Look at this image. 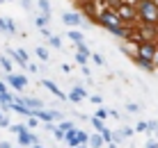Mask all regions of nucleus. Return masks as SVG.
Instances as JSON below:
<instances>
[{
  "instance_id": "39448f33",
  "label": "nucleus",
  "mask_w": 158,
  "mask_h": 148,
  "mask_svg": "<svg viewBox=\"0 0 158 148\" xmlns=\"http://www.w3.org/2000/svg\"><path fill=\"white\" fill-rule=\"evenodd\" d=\"M9 82L16 87V89H21V87H25V78L23 75H9Z\"/></svg>"
},
{
  "instance_id": "9b49d317",
  "label": "nucleus",
  "mask_w": 158,
  "mask_h": 148,
  "mask_svg": "<svg viewBox=\"0 0 158 148\" xmlns=\"http://www.w3.org/2000/svg\"><path fill=\"white\" fill-rule=\"evenodd\" d=\"M92 123H94V128L99 130V132H103V130H106V128H103V123L99 121V119H92Z\"/></svg>"
},
{
  "instance_id": "1a4fd4ad",
  "label": "nucleus",
  "mask_w": 158,
  "mask_h": 148,
  "mask_svg": "<svg viewBox=\"0 0 158 148\" xmlns=\"http://www.w3.org/2000/svg\"><path fill=\"white\" fill-rule=\"evenodd\" d=\"M44 84H46V87H48V89H51V91H53V94H55V96H60V98H64V96H62V91H60V89H57V87H55V84H53V82H48V80H44Z\"/></svg>"
},
{
  "instance_id": "4be33fe9",
  "label": "nucleus",
  "mask_w": 158,
  "mask_h": 148,
  "mask_svg": "<svg viewBox=\"0 0 158 148\" xmlns=\"http://www.w3.org/2000/svg\"><path fill=\"white\" fill-rule=\"evenodd\" d=\"M151 2H154V5H156V7H158V0H151Z\"/></svg>"
},
{
  "instance_id": "2eb2a0df",
  "label": "nucleus",
  "mask_w": 158,
  "mask_h": 148,
  "mask_svg": "<svg viewBox=\"0 0 158 148\" xmlns=\"http://www.w3.org/2000/svg\"><path fill=\"white\" fill-rule=\"evenodd\" d=\"M37 25H39V27L46 25V16H37Z\"/></svg>"
},
{
  "instance_id": "20e7f679",
  "label": "nucleus",
  "mask_w": 158,
  "mask_h": 148,
  "mask_svg": "<svg viewBox=\"0 0 158 148\" xmlns=\"http://www.w3.org/2000/svg\"><path fill=\"white\" fill-rule=\"evenodd\" d=\"M117 9H119V18H133V9H131L128 5H124V2H122Z\"/></svg>"
},
{
  "instance_id": "7ed1b4c3",
  "label": "nucleus",
  "mask_w": 158,
  "mask_h": 148,
  "mask_svg": "<svg viewBox=\"0 0 158 148\" xmlns=\"http://www.w3.org/2000/svg\"><path fill=\"white\" fill-rule=\"evenodd\" d=\"M151 57H154V46H151V43H140V59H147V62H149Z\"/></svg>"
},
{
  "instance_id": "a211bd4d",
  "label": "nucleus",
  "mask_w": 158,
  "mask_h": 148,
  "mask_svg": "<svg viewBox=\"0 0 158 148\" xmlns=\"http://www.w3.org/2000/svg\"><path fill=\"white\" fill-rule=\"evenodd\" d=\"M60 130H62V132H64V130H71V123H62V125H60Z\"/></svg>"
},
{
  "instance_id": "9d476101",
  "label": "nucleus",
  "mask_w": 158,
  "mask_h": 148,
  "mask_svg": "<svg viewBox=\"0 0 158 148\" xmlns=\"http://www.w3.org/2000/svg\"><path fill=\"white\" fill-rule=\"evenodd\" d=\"M69 37H71V39H73L76 43H80V41H83V34H80V32H76V30H73V32H71Z\"/></svg>"
},
{
  "instance_id": "f8f14e48",
  "label": "nucleus",
  "mask_w": 158,
  "mask_h": 148,
  "mask_svg": "<svg viewBox=\"0 0 158 148\" xmlns=\"http://www.w3.org/2000/svg\"><path fill=\"white\" fill-rule=\"evenodd\" d=\"M101 141H103V139H101L99 134H94V137H92V146H94V148H96V146H101Z\"/></svg>"
},
{
  "instance_id": "dca6fc26",
  "label": "nucleus",
  "mask_w": 158,
  "mask_h": 148,
  "mask_svg": "<svg viewBox=\"0 0 158 148\" xmlns=\"http://www.w3.org/2000/svg\"><path fill=\"white\" fill-rule=\"evenodd\" d=\"M39 7L44 9V12H46L48 14V0H39Z\"/></svg>"
},
{
  "instance_id": "0eeeda50",
  "label": "nucleus",
  "mask_w": 158,
  "mask_h": 148,
  "mask_svg": "<svg viewBox=\"0 0 158 148\" xmlns=\"http://www.w3.org/2000/svg\"><path fill=\"white\" fill-rule=\"evenodd\" d=\"M62 18H64V23H67V25H78V23H80L78 14H64Z\"/></svg>"
},
{
  "instance_id": "393cba45",
  "label": "nucleus",
  "mask_w": 158,
  "mask_h": 148,
  "mask_svg": "<svg viewBox=\"0 0 158 148\" xmlns=\"http://www.w3.org/2000/svg\"><path fill=\"white\" fill-rule=\"evenodd\" d=\"M156 59H158V55H156Z\"/></svg>"
},
{
  "instance_id": "5701e85b",
  "label": "nucleus",
  "mask_w": 158,
  "mask_h": 148,
  "mask_svg": "<svg viewBox=\"0 0 158 148\" xmlns=\"http://www.w3.org/2000/svg\"><path fill=\"white\" fill-rule=\"evenodd\" d=\"M35 148H41V146H35Z\"/></svg>"
},
{
  "instance_id": "6e6552de",
  "label": "nucleus",
  "mask_w": 158,
  "mask_h": 148,
  "mask_svg": "<svg viewBox=\"0 0 158 148\" xmlns=\"http://www.w3.org/2000/svg\"><path fill=\"white\" fill-rule=\"evenodd\" d=\"M83 96H85V91L80 89V87H73V91H71V100H80Z\"/></svg>"
},
{
  "instance_id": "423d86ee",
  "label": "nucleus",
  "mask_w": 158,
  "mask_h": 148,
  "mask_svg": "<svg viewBox=\"0 0 158 148\" xmlns=\"http://www.w3.org/2000/svg\"><path fill=\"white\" fill-rule=\"evenodd\" d=\"M35 114H39V119H44V121H53V119H60V114L55 112H32V116Z\"/></svg>"
},
{
  "instance_id": "f03ea898",
  "label": "nucleus",
  "mask_w": 158,
  "mask_h": 148,
  "mask_svg": "<svg viewBox=\"0 0 158 148\" xmlns=\"http://www.w3.org/2000/svg\"><path fill=\"white\" fill-rule=\"evenodd\" d=\"M101 21H103V25L110 27L115 34H122V30H119V16H117V14L106 12V14H101Z\"/></svg>"
},
{
  "instance_id": "ddd939ff",
  "label": "nucleus",
  "mask_w": 158,
  "mask_h": 148,
  "mask_svg": "<svg viewBox=\"0 0 158 148\" xmlns=\"http://www.w3.org/2000/svg\"><path fill=\"white\" fill-rule=\"evenodd\" d=\"M37 55H39L41 59H48V53H46V48H37Z\"/></svg>"
},
{
  "instance_id": "b1692460",
  "label": "nucleus",
  "mask_w": 158,
  "mask_h": 148,
  "mask_svg": "<svg viewBox=\"0 0 158 148\" xmlns=\"http://www.w3.org/2000/svg\"><path fill=\"white\" fill-rule=\"evenodd\" d=\"M78 148H85V146H78Z\"/></svg>"
},
{
  "instance_id": "4468645a",
  "label": "nucleus",
  "mask_w": 158,
  "mask_h": 148,
  "mask_svg": "<svg viewBox=\"0 0 158 148\" xmlns=\"http://www.w3.org/2000/svg\"><path fill=\"white\" fill-rule=\"evenodd\" d=\"M106 116H108V112H106V109H99V112H96V119H99V121H103Z\"/></svg>"
},
{
  "instance_id": "6ab92c4d",
  "label": "nucleus",
  "mask_w": 158,
  "mask_h": 148,
  "mask_svg": "<svg viewBox=\"0 0 158 148\" xmlns=\"http://www.w3.org/2000/svg\"><path fill=\"white\" fill-rule=\"evenodd\" d=\"M76 59H78V62L83 64V66H85V62H87V59H85V55H80V53H78V57H76Z\"/></svg>"
},
{
  "instance_id": "f3484780",
  "label": "nucleus",
  "mask_w": 158,
  "mask_h": 148,
  "mask_svg": "<svg viewBox=\"0 0 158 148\" xmlns=\"http://www.w3.org/2000/svg\"><path fill=\"white\" fill-rule=\"evenodd\" d=\"M51 46H55V48H60V37H51Z\"/></svg>"
},
{
  "instance_id": "412c9836",
  "label": "nucleus",
  "mask_w": 158,
  "mask_h": 148,
  "mask_svg": "<svg viewBox=\"0 0 158 148\" xmlns=\"http://www.w3.org/2000/svg\"><path fill=\"white\" fill-rule=\"evenodd\" d=\"M0 148H12V146H9L7 141H2V144H0Z\"/></svg>"
},
{
  "instance_id": "f257e3e1",
  "label": "nucleus",
  "mask_w": 158,
  "mask_h": 148,
  "mask_svg": "<svg viewBox=\"0 0 158 148\" xmlns=\"http://www.w3.org/2000/svg\"><path fill=\"white\" fill-rule=\"evenodd\" d=\"M140 12H142L144 21H149V23H156V21H158V9H156V5L151 2V0L140 2Z\"/></svg>"
},
{
  "instance_id": "aec40b11",
  "label": "nucleus",
  "mask_w": 158,
  "mask_h": 148,
  "mask_svg": "<svg viewBox=\"0 0 158 148\" xmlns=\"http://www.w3.org/2000/svg\"><path fill=\"white\" fill-rule=\"evenodd\" d=\"M108 2H110L112 7H119V5H122V0H108Z\"/></svg>"
}]
</instances>
